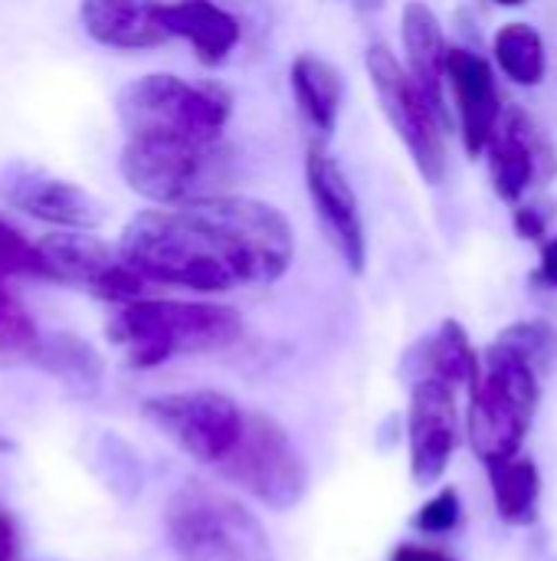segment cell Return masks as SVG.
Here are the masks:
<instances>
[{"label":"cell","mask_w":557,"mask_h":561,"mask_svg":"<svg viewBox=\"0 0 557 561\" xmlns=\"http://www.w3.org/2000/svg\"><path fill=\"white\" fill-rule=\"evenodd\" d=\"M39 339L43 332L33 325V319L23 309H16L13 299H3L0 302V368L33 362Z\"/></svg>","instance_id":"cell-25"},{"label":"cell","mask_w":557,"mask_h":561,"mask_svg":"<svg viewBox=\"0 0 557 561\" xmlns=\"http://www.w3.org/2000/svg\"><path fill=\"white\" fill-rule=\"evenodd\" d=\"M289 85L309 125L322 138L332 135L341 115V99H345V82L338 69L312 53H302L289 69Z\"/></svg>","instance_id":"cell-20"},{"label":"cell","mask_w":557,"mask_h":561,"mask_svg":"<svg viewBox=\"0 0 557 561\" xmlns=\"http://www.w3.org/2000/svg\"><path fill=\"white\" fill-rule=\"evenodd\" d=\"M515 230H519L522 240L545 243V237H548V217H545V210L535 207V204L519 207V210H515Z\"/></svg>","instance_id":"cell-28"},{"label":"cell","mask_w":557,"mask_h":561,"mask_svg":"<svg viewBox=\"0 0 557 561\" xmlns=\"http://www.w3.org/2000/svg\"><path fill=\"white\" fill-rule=\"evenodd\" d=\"M404 375H410V381L440 378L453 388H473L483 375V352H476L469 332L456 319H446L433 335L407 352Z\"/></svg>","instance_id":"cell-19"},{"label":"cell","mask_w":557,"mask_h":561,"mask_svg":"<svg viewBox=\"0 0 557 561\" xmlns=\"http://www.w3.org/2000/svg\"><path fill=\"white\" fill-rule=\"evenodd\" d=\"M3 299H10V293H7V286H3V276H0V302Z\"/></svg>","instance_id":"cell-34"},{"label":"cell","mask_w":557,"mask_h":561,"mask_svg":"<svg viewBox=\"0 0 557 561\" xmlns=\"http://www.w3.org/2000/svg\"><path fill=\"white\" fill-rule=\"evenodd\" d=\"M164 536L181 561H276L259 516L200 480H187L167 496Z\"/></svg>","instance_id":"cell-4"},{"label":"cell","mask_w":557,"mask_h":561,"mask_svg":"<svg viewBox=\"0 0 557 561\" xmlns=\"http://www.w3.org/2000/svg\"><path fill=\"white\" fill-rule=\"evenodd\" d=\"M535 283L557 289V237L542 243V263L535 270Z\"/></svg>","instance_id":"cell-29"},{"label":"cell","mask_w":557,"mask_h":561,"mask_svg":"<svg viewBox=\"0 0 557 561\" xmlns=\"http://www.w3.org/2000/svg\"><path fill=\"white\" fill-rule=\"evenodd\" d=\"M492 3H499V7H522L525 0H492Z\"/></svg>","instance_id":"cell-33"},{"label":"cell","mask_w":557,"mask_h":561,"mask_svg":"<svg viewBox=\"0 0 557 561\" xmlns=\"http://www.w3.org/2000/svg\"><path fill=\"white\" fill-rule=\"evenodd\" d=\"M460 444V411L456 388L440 378L410 381L407 408V450L410 477L417 486H433L453 463Z\"/></svg>","instance_id":"cell-13"},{"label":"cell","mask_w":557,"mask_h":561,"mask_svg":"<svg viewBox=\"0 0 557 561\" xmlns=\"http://www.w3.org/2000/svg\"><path fill=\"white\" fill-rule=\"evenodd\" d=\"M499 342L512 345L519 355H525L545 378L557 371V329L548 322H512L496 335Z\"/></svg>","instance_id":"cell-24"},{"label":"cell","mask_w":557,"mask_h":561,"mask_svg":"<svg viewBox=\"0 0 557 561\" xmlns=\"http://www.w3.org/2000/svg\"><path fill=\"white\" fill-rule=\"evenodd\" d=\"M401 33H404V49H407V72L417 82V89L427 95L440 122L450 128V108H446V39L440 16L420 3L410 0L401 16Z\"/></svg>","instance_id":"cell-17"},{"label":"cell","mask_w":557,"mask_h":561,"mask_svg":"<svg viewBox=\"0 0 557 561\" xmlns=\"http://www.w3.org/2000/svg\"><path fill=\"white\" fill-rule=\"evenodd\" d=\"M364 69L378 92L381 112L387 115L394 135L404 141L420 178L427 184H443V178H446V145H443L446 125L440 122V115L433 112L427 95L417 89L407 66L391 53L387 43H371L364 53Z\"/></svg>","instance_id":"cell-8"},{"label":"cell","mask_w":557,"mask_h":561,"mask_svg":"<svg viewBox=\"0 0 557 561\" xmlns=\"http://www.w3.org/2000/svg\"><path fill=\"white\" fill-rule=\"evenodd\" d=\"M0 276H30V279H53L43 253L36 243H30L16 227H10L0 217Z\"/></svg>","instance_id":"cell-26"},{"label":"cell","mask_w":557,"mask_h":561,"mask_svg":"<svg viewBox=\"0 0 557 561\" xmlns=\"http://www.w3.org/2000/svg\"><path fill=\"white\" fill-rule=\"evenodd\" d=\"M492 56H496V66L519 85H538L545 79V69H548L545 43L538 30L522 20L499 26L492 39Z\"/></svg>","instance_id":"cell-23"},{"label":"cell","mask_w":557,"mask_h":561,"mask_svg":"<svg viewBox=\"0 0 557 561\" xmlns=\"http://www.w3.org/2000/svg\"><path fill=\"white\" fill-rule=\"evenodd\" d=\"M118 253L148 283L217 296L282 279L295 256V233L266 201L213 194L141 210L121 230Z\"/></svg>","instance_id":"cell-1"},{"label":"cell","mask_w":557,"mask_h":561,"mask_svg":"<svg viewBox=\"0 0 557 561\" xmlns=\"http://www.w3.org/2000/svg\"><path fill=\"white\" fill-rule=\"evenodd\" d=\"M230 148L220 141H174V138H128L118 154V171L125 184L158 204L181 207L223 194L230 178Z\"/></svg>","instance_id":"cell-6"},{"label":"cell","mask_w":557,"mask_h":561,"mask_svg":"<svg viewBox=\"0 0 557 561\" xmlns=\"http://www.w3.org/2000/svg\"><path fill=\"white\" fill-rule=\"evenodd\" d=\"M30 365L43 368L46 375H53L56 381H62L66 388H72V391H79V394L98 391L102 375H105L102 355H98L85 339L69 335V332L43 335Z\"/></svg>","instance_id":"cell-21"},{"label":"cell","mask_w":557,"mask_h":561,"mask_svg":"<svg viewBox=\"0 0 557 561\" xmlns=\"http://www.w3.org/2000/svg\"><path fill=\"white\" fill-rule=\"evenodd\" d=\"M486 154H489L492 187L509 204H519L529 194V187L545 174L542 164L552 161L535 122L519 108L502 112V122L496 125L486 145Z\"/></svg>","instance_id":"cell-15"},{"label":"cell","mask_w":557,"mask_h":561,"mask_svg":"<svg viewBox=\"0 0 557 561\" xmlns=\"http://www.w3.org/2000/svg\"><path fill=\"white\" fill-rule=\"evenodd\" d=\"M161 20L171 39L190 43L200 62L220 66L240 46L243 26L240 20L217 0H167Z\"/></svg>","instance_id":"cell-18"},{"label":"cell","mask_w":557,"mask_h":561,"mask_svg":"<svg viewBox=\"0 0 557 561\" xmlns=\"http://www.w3.org/2000/svg\"><path fill=\"white\" fill-rule=\"evenodd\" d=\"M0 201L62 230H92L105 217L102 201H95L85 187L23 158L0 164Z\"/></svg>","instance_id":"cell-12"},{"label":"cell","mask_w":557,"mask_h":561,"mask_svg":"<svg viewBox=\"0 0 557 561\" xmlns=\"http://www.w3.org/2000/svg\"><path fill=\"white\" fill-rule=\"evenodd\" d=\"M243 335L236 309L220 302L135 299L118 306L108 322V339L135 368H158L177 355H204L230 348Z\"/></svg>","instance_id":"cell-2"},{"label":"cell","mask_w":557,"mask_h":561,"mask_svg":"<svg viewBox=\"0 0 557 561\" xmlns=\"http://www.w3.org/2000/svg\"><path fill=\"white\" fill-rule=\"evenodd\" d=\"M460 519H463L460 493H456L453 486H443L433 500H427V503L414 513L410 526H414L417 533H427V536H446V533H453V529L460 526Z\"/></svg>","instance_id":"cell-27"},{"label":"cell","mask_w":557,"mask_h":561,"mask_svg":"<svg viewBox=\"0 0 557 561\" xmlns=\"http://www.w3.org/2000/svg\"><path fill=\"white\" fill-rule=\"evenodd\" d=\"M36 247H39L56 283L82 286L95 299H105L115 306L144 299L148 279L135 266H128L118 250H112L108 243H102L98 237H92L85 230L49 233Z\"/></svg>","instance_id":"cell-10"},{"label":"cell","mask_w":557,"mask_h":561,"mask_svg":"<svg viewBox=\"0 0 557 561\" xmlns=\"http://www.w3.org/2000/svg\"><path fill=\"white\" fill-rule=\"evenodd\" d=\"M115 112L128 138L220 141L233 102L220 85L151 72L118 92Z\"/></svg>","instance_id":"cell-5"},{"label":"cell","mask_w":557,"mask_h":561,"mask_svg":"<svg viewBox=\"0 0 557 561\" xmlns=\"http://www.w3.org/2000/svg\"><path fill=\"white\" fill-rule=\"evenodd\" d=\"M391 561H456V559H453V556H446V552H440V549L407 542V546H397V549L391 552Z\"/></svg>","instance_id":"cell-30"},{"label":"cell","mask_w":557,"mask_h":561,"mask_svg":"<svg viewBox=\"0 0 557 561\" xmlns=\"http://www.w3.org/2000/svg\"><path fill=\"white\" fill-rule=\"evenodd\" d=\"M305 187L309 201L315 210V220L325 230V240L338 253V260L361 276L368 263V237H364V220H361V204L358 194L328 151L322 138H315L305 151Z\"/></svg>","instance_id":"cell-11"},{"label":"cell","mask_w":557,"mask_h":561,"mask_svg":"<svg viewBox=\"0 0 557 561\" xmlns=\"http://www.w3.org/2000/svg\"><path fill=\"white\" fill-rule=\"evenodd\" d=\"M335 3H341V7H348L355 13H378V10H384V0H335Z\"/></svg>","instance_id":"cell-32"},{"label":"cell","mask_w":557,"mask_h":561,"mask_svg":"<svg viewBox=\"0 0 557 561\" xmlns=\"http://www.w3.org/2000/svg\"><path fill=\"white\" fill-rule=\"evenodd\" d=\"M0 561H16V526L3 506H0Z\"/></svg>","instance_id":"cell-31"},{"label":"cell","mask_w":557,"mask_h":561,"mask_svg":"<svg viewBox=\"0 0 557 561\" xmlns=\"http://www.w3.org/2000/svg\"><path fill=\"white\" fill-rule=\"evenodd\" d=\"M489 483H492V503L496 513L506 526H535L538 523V506H542V473L535 460L529 457H512L499 467H489Z\"/></svg>","instance_id":"cell-22"},{"label":"cell","mask_w":557,"mask_h":561,"mask_svg":"<svg viewBox=\"0 0 557 561\" xmlns=\"http://www.w3.org/2000/svg\"><path fill=\"white\" fill-rule=\"evenodd\" d=\"M167 0H79L82 30L108 49H154L171 39L161 10Z\"/></svg>","instance_id":"cell-16"},{"label":"cell","mask_w":557,"mask_h":561,"mask_svg":"<svg viewBox=\"0 0 557 561\" xmlns=\"http://www.w3.org/2000/svg\"><path fill=\"white\" fill-rule=\"evenodd\" d=\"M446 85L453 89L463 148L476 158L486 151L496 125L502 122V99L492 66L463 46L446 49Z\"/></svg>","instance_id":"cell-14"},{"label":"cell","mask_w":557,"mask_h":561,"mask_svg":"<svg viewBox=\"0 0 557 561\" xmlns=\"http://www.w3.org/2000/svg\"><path fill=\"white\" fill-rule=\"evenodd\" d=\"M148 424H154L190 460L217 467L230 457L243 434L246 411L223 391H167L141 404Z\"/></svg>","instance_id":"cell-9"},{"label":"cell","mask_w":557,"mask_h":561,"mask_svg":"<svg viewBox=\"0 0 557 561\" xmlns=\"http://www.w3.org/2000/svg\"><path fill=\"white\" fill-rule=\"evenodd\" d=\"M217 473L272 513L295 510L309 493V463L289 431L259 411H246L243 434Z\"/></svg>","instance_id":"cell-7"},{"label":"cell","mask_w":557,"mask_h":561,"mask_svg":"<svg viewBox=\"0 0 557 561\" xmlns=\"http://www.w3.org/2000/svg\"><path fill=\"white\" fill-rule=\"evenodd\" d=\"M545 375L506 342H492L483 352V375L469 388L466 434L483 467H499L522 454L542 404Z\"/></svg>","instance_id":"cell-3"}]
</instances>
